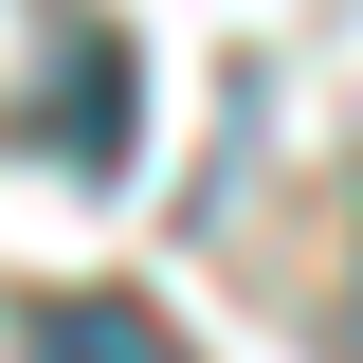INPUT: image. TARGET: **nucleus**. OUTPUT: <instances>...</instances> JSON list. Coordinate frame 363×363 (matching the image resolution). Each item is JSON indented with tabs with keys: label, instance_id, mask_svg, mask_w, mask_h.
Listing matches in <instances>:
<instances>
[{
	"label": "nucleus",
	"instance_id": "nucleus-2",
	"mask_svg": "<svg viewBox=\"0 0 363 363\" xmlns=\"http://www.w3.org/2000/svg\"><path fill=\"white\" fill-rule=\"evenodd\" d=\"M18 363H182V345H164V309H145V291H73Z\"/></svg>",
	"mask_w": 363,
	"mask_h": 363
},
{
	"label": "nucleus",
	"instance_id": "nucleus-1",
	"mask_svg": "<svg viewBox=\"0 0 363 363\" xmlns=\"http://www.w3.org/2000/svg\"><path fill=\"white\" fill-rule=\"evenodd\" d=\"M128 37H73V55H55V73H37V109H18V145H55V164H73V182H109V164H128Z\"/></svg>",
	"mask_w": 363,
	"mask_h": 363
}]
</instances>
